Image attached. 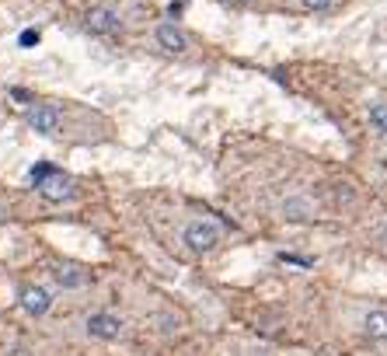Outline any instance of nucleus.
Segmentation results:
<instances>
[{
  "instance_id": "1",
  "label": "nucleus",
  "mask_w": 387,
  "mask_h": 356,
  "mask_svg": "<svg viewBox=\"0 0 387 356\" xmlns=\"http://www.w3.org/2000/svg\"><path fill=\"white\" fill-rule=\"evenodd\" d=\"M182 245L192 251V255H210L216 245H220V227L206 217H196L182 227Z\"/></svg>"
},
{
  "instance_id": "2",
  "label": "nucleus",
  "mask_w": 387,
  "mask_h": 356,
  "mask_svg": "<svg viewBox=\"0 0 387 356\" xmlns=\"http://www.w3.org/2000/svg\"><path fill=\"white\" fill-rule=\"evenodd\" d=\"M35 189H39V196L46 203H74L77 199V182L70 175H63L60 168H53L49 175H42L35 182Z\"/></svg>"
},
{
  "instance_id": "3",
  "label": "nucleus",
  "mask_w": 387,
  "mask_h": 356,
  "mask_svg": "<svg viewBox=\"0 0 387 356\" xmlns=\"http://www.w3.org/2000/svg\"><path fill=\"white\" fill-rule=\"evenodd\" d=\"M25 123H29V130H35L39 137H60V130H63L60 109H56V105H42V102H32V105L25 109Z\"/></svg>"
},
{
  "instance_id": "4",
  "label": "nucleus",
  "mask_w": 387,
  "mask_h": 356,
  "mask_svg": "<svg viewBox=\"0 0 387 356\" xmlns=\"http://www.w3.org/2000/svg\"><path fill=\"white\" fill-rule=\"evenodd\" d=\"M84 29L91 36H119L123 32V15L112 8V4H95L88 15H84Z\"/></svg>"
},
{
  "instance_id": "5",
  "label": "nucleus",
  "mask_w": 387,
  "mask_h": 356,
  "mask_svg": "<svg viewBox=\"0 0 387 356\" xmlns=\"http://www.w3.org/2000/svg\"><path fill=\"white\" fill-rule=\"evenodd\" d=\"M84 332L98 342H116L123 335V318H116L112 311H95L84 318Z\"/></svg>"
},
{
  "instance_id": "6",
  "label": "nucleus",
  "mask_w": 387,
  "mask_h": 356,
  "mask_svg": "<svg viewBox=\"0 0 387 356\" xmlns=\"http://www.w3.org/2000/svg\"><path fill=\"white\" fill-rule=\"evenodd\" d=\"M154 39H157V46H161L164 53H171V56H185V53H189V36H185V29L175 25V22H161V25L154 29Z\"/></svg>"
},
{
  "instance_id": "7",
  "label": "nucleus",
  "mask_w": 387,
  "mask_h": 356,
  "mask_svg": "<svg viewBox=\"0 0 387 356\" xmlns=\"http://www.w3.org/2000/svg\"><path fill=\"white\" fill-rule=\"evenodd\" d=\"M18 300H22V311H25L29 318H42V314H49V307H53V293H49L46 286H39V283L22 286Z\"/></svg>"
},
{
  "instance_id": "8",
  "label": "nucleus",
  "mask_w": 387,
  "mask_h": 356,
  "mask_svg": "<svg viewBox=\"0 0 387 356\" xmlns=\"http://www.w3.org/2000/svg\"><path fill=\"white\" fill-rule=\"evenodd\" d=\"M53 279H56V286H63V290H84V286L91 283V272H88L84 265H77V262H56V265H53Z\"/></svg>"
},
{
  "instance_id": "9",
  "label": "nucleus",
  "mask_w": 387,
  "mask_h": 356,
  "mask_svg": "<svg viewBox=\"0 0 387 356\" xmlns=\"http://www.w3.org/2000/svg\"><path fill=\"white\" fill-rule=\"evenodd\" d=\"M359 328H363V335H366L370 342H387V311H384V307L366 311Z\"/></svg>"
},
{
  "instance_id": "10",
  "label": "nucleus",
  "mask_w": 387,
  "mask_h": 356,
  "mask_svg": "<svg viewBox=\"0 0 387 356\" xmlns=\"http://www.w3.org/2000/svg\"><path fill=\"white\" fill-rule=\"evenodd\" d=\"M283 217H286V220H310V217H314V206H310L303 196H290V199L283 203Z\"/></svg>"
},
{
  "instance_id": "11",
  "label": "nucleus",
  "mask_w": 387,
  "mask_h": 356,
  "mask_svg": "<svg viewBox=\"0 0 387 356\" xmlns=\"http://www.w3.org/2000/svg\"><path fill=\"white\" fill-rule=\"evenodd\" d=\"M366 119H370V130H373V133L387 137V105H384V102L366 105Z\"/></svg>"
},
{
  "instance_id": "12",
  "label": "nucleus",
  "mask_w": 387,
  "mask_h": 356,
  "mask_svg": "<svg viewBox=\"0 0 387 356\" xmlns=\"http://www.w3.org/2000/svg\"><path fill=\"white\" fill-rule=\"evenodd\" d=\"M331 4H335V0H300V8H303V11H314V15L328 11Z\"/></svg>"
},
{
  "instance_id": "13",
  "label": "nucleus",
  "mask_w": 387,
  "mask_h": 356,
  "mask_svg": "<svg viewBox=\"0 0 387 356\" xmlns=\"http://www.w3.org/2000/svg\"><path fill=\"white\" fill-rule=\"evenodd\" d=\"M32 42H39V32H32V29H29V32L22 36V46H32Z\"/></svg>"
},
{
  "instance_id": "14",
  "label": "nucleus",
  "mask_w": 387,
  "mask_h": 356,
  "mask_svg": "<svg viewBox=\"0 0 387 356\" xmlns=\"http://www.w3.org/2000/svg\"><path fill=\"white\" fill-rule=\"evenodd\" d=\"M237 4H244V0H237Z\"/></svg>"
},
{
  "instance_id": "15",
  "label": "nucleus",
  "mask_w": 387,
  "mask_h": 356,
  "mask_svg": "<svg viewBox=\"0 0 387 356\" xmlns=\"http://www.w3.org/2000/svg\"><path fill=\"white\" fill-rule=\"evenodd\" d=\"M384 234H387V227H384Z\"/></svg>"
}]
</instances>
